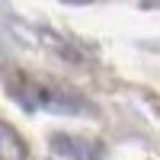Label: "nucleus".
<instances>
[{
    "label": "nucleus",
    "instance_id": "nucleus-1",
    "mask_svg": "<svg viewBox=\"0 0 160 160\" xmlns=\"http://www.w3.org/2000/svg\"><path fill=\"white\" fill-rule=\"evenodd\" d=\"M10 93L16 96L26 109H51V112H87L83 96H77L71 90H61L55 83L26 77L19 74L16 80H10Z\"/></svg>",
    "mask_w": 160,
    "mask_h": 160
}]
</instances>
